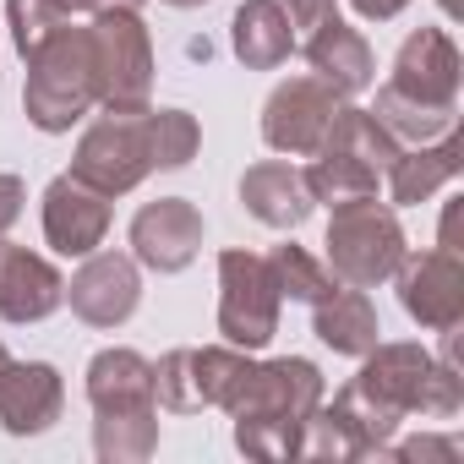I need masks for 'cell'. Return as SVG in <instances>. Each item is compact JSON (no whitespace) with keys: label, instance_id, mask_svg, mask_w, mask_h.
Wrapping results in <instances>:
<instances>
[{"label":"cell","instance_id":"obj_10","mask_svg":"<svg viewBox=\"0 0 464 464\" xmlns=\"http://www.w3.org/2000/svg\"><path fill=\"white\" fill-rule=\"evenodd\" d=\"M459 77H464L459 44L442 28H420L399 44L388 88L415 99V104H431V110H459Z\"/></svg>","mask_w":464,"mask_h":464},{"label":"cell","instance_id":"obj_11","mask_svg":"<svg viewBox=\"0 0 464 464\" xmlns=\"http://www.w3.org/2000/svg\"><path fill=\"white\" fill-rule=\"evenodd\" d=\"M399 279V301L404 312L431 328V334H448L464 323V268L453 252H404V263L393 268Z\"/></svg>","mask_w":464,"mask_h":464},{"label":"cell","instance_id":"obj_29","mask_svg":"<svg viewBox=\"0 0 464 464\" xmlns=\"http://www.w3.org/2000/svg\"><path fill=\"white\" fill-rule=\"evenodd\" d=\"M6 23H12V39H17L23 61H28V55H39L72 17L55 6V0H6Z\"/></svg>","mask_w":464,"mask_h":464},{"label":"cell","instance_id":"obj_38","mask_svg":"<svg viewBox=\"0 0 464 464\" xmlns=\"http://www.w3.org/2000/svg\"><path fill=\"white\" fill-rule=\"evenodd\" d=\"M6 361H12V355H6V350H0V366H6Z\"/></svg>","mask_w":464,"mask_h":464},{"label":"cell","instance_id":"obj_16","mask_svg":"<svg viewBox=\"0 0 464 464\" xmlns=\"http://www.w3.org/2000/svg\"><path fill=\"white\" fill-rule=\"evenodd\" d=\"M66 301V279L28 246H12L0 236V317L6 323H44Z\"/></svg>","mask_w":464,"mask_h":464},{"label":"cell","instance_id":"obj_17","mask_svg":"<svg viewBox=\"0 0 464 464\" xmlns=\"http://www.w3.org/2000/svg\"><path fill=\"white\" fill-rule=\"evenodd\" d=\"M295 50H306V61H312V72L334 88V93H366L372 82H377V61H372V44L344 23V17H328L323 28H312Z\"/></svg>","mask_w":464,"mask_h":464},{"label":"cell","instance_id":"obj_2","mask_svg":"<svg viewBox=\"0 0 464 464\" xmlns=\"http://www.w3.org/2000/svg\"><path fill=\"white\" fill-rule=\"evenodd\" d=\"M323 404V372L306 355L285 361H252L236 382V393L224 399L229 420H236V448L263 464L301 459L312 410Z\"/></svg>","mask_w":464,"mask_h":464},{"label":"cell","instance_id":"obj_7","mask_svg":"<svg viewBox=\"0 0 464 464\" xmlns=\"http://www.w3.org/2000/svg\"><path fill=\"white\" fill-rule=\"evenodd\" d=\"M148 169V110H104V121H93L72 153V175L104 197L142 186Z\"/></svg>","mask_w":464,"mask_h":464},{"label":"cell","instance_id":"obj_12","mask_svg":"<svg viewBox=\"0 0 464 464\" xmlns=\"http://www.w3.org/2000/svg\"><path fill=\"white\" fill-rule=\"evenodd\" d=\"M66 301L72 312L88 323V328H121L137 301H142V279H137V257H121V252H88V263L72 274L66 285Z\"/></svg>","mask_w":464,"mask_h":464},{"label":"cell","instance_id":"obj_28","mask_svg":"<svg viewBox=\"0 0 464 464\" xmlns=\"http://www.w3.org/2000/svg\"><path fill=\"white\" fill-rule=\"evenodd\" d=\"M202 148V126L186 110H148V159L153 169H180Z\"/></svg>","mask_w":464,"mask_h":464},{"label":"cell","instance_id":"obj_33","mask_svg":"<svg viewBox=\"0 0 464 464\" xmlns=\"http://www.w3.org/2000/svg\"><path fill=\"white\" fill-rule=\"evenodd\" d=\"M350 6H355L366 23H393V17L410 6V0H350Z\"/></svg>","mask_w":464,"mask_h":464},{"label":"cell","instance_id":"obj_30","mask_svg":"<svg viewBox=\"0 0 464 464\" xmlns=\"http://www.w3.org/2000/svg\"><path fill=\"white\" fill-rule=\"evenodd\" d=\"M285 6V17H290V34H295V44L312 34V28H323L328 17H339V6L334 0H279Z\"/></svg>","mask_w":464,"mask_h":464},{"label":"cell","instance_id":"obj_35","mask_svg":"<svg viewBox=\"0 0 464 464\" xmlns=\"http://www.w3.org/2000/svg\"><path fill=\"white\" fill-rule=\"evenodd\" d=\"M110 6H115V12H142V0H104V12H110Z\"/></svg>","mask_w":464,"mask_h":464},{"label":"cell","instance_id":"obj_21","mask_svg":"<svg viewBox=\"0 0 464 464\" xmlns=\"http://www.w3.org/2000/svg\"><path fill=\"white\" fill-rule=\"evenodd\" d=\"M229 28H236V55H241V66H252V72L285 66L290 50H295V34H290V17H285L279 0H246Z\"/></svg>","mask_w":464,"mask_h":464},{"label":"cell","instance_id":"obj_25","mask_svg":"<svg viewBox=\"0 0 464 464\" xmlns=\"http://www.w3.org/2000/svg\"><path fill=\"white\" fill-rule=\"evenodd\" d=\"M153 448H159V410L93 420V453L104 464H142V459H153Z\"/></svg>","mask_w":464,"mask_h":464},{"label":"cell","instance_id":"obj_3","mask_svg":"<svg viewBox=\"0 0 464 464\" xmlns=\"http://www.w3.org/2000/svg\"><path fill=\"white\" fill-rule=\"evenodd\" d=\"M99 104V77H93V44L88 28H61L39 55H28V88L23 110L39 131H72L88 110Z\"/></svg>","mask_w":464,"mask_h":464},{"label":"cell","instance_id":"obj_34","mask_svg":"<svg viewBox=\"0 0 464 464\" xmlns=\"http://www.w3.org/2000/svg\"><path fill=\"white\" fill-rule=\"evenodd\" d=\"M55 6L66 17H93V12H104V0H55Z\"/></svg>","mask_w":464,"mask_h":464},{"label":"cell","instance_id":"obj_20","mask_svg":"<svg viewBox=\"0 0 464 464\" xmlns=\"http://www.w3.org/2000/svg\"><path fill=\"white\" fill-rule=\"evenodd\" d=\"M464 169V142L448 131L437 142H415V148H399V159L388 164V191L393 202H426L437 186H448L453 175Z\"/></svg>","mask_w":464,"mask_h":464},{"label":"cell","instance_id":"obj_1","mask_svg":"<svg viewBox=\"0 0 464 464\" xmlns=\"http://www.w3.org/2000/svg\"><path fill=\"white\" fill-rule=\"evenodd\" d=\"M464 410V382L453 361L420 344H372L361 377L323 410H312L306 448L317 459H382L404 415L453 420Z\"/></svg>","mask_w":464,"mask_h":464},{"label":"cell","instance_id":"obj_15","mask_svg":"<svg viewBox=\"0 0 464 464\" xmlns=\"http://www.w3.org/2000/svg\"><path fill=\"white\" fill-rule=\"evenodd\" d=\"M66 382L50 361H6L0 366V426L12 437H39L61 420Z\"/></svg>","mask_w":464,"mask_h":464},{"label":"cell","instance_id":"obj_13","mask_svg":"<svg viewBox=\"0 0 464 464\" xmlns=\"http://www.w3.org/2000/svg\"><path fill=\"white\" fill-rule=\"evenodd\" d=\"M202 252V213L186 197H159L131 218V257L153 274H180Z\"/></svg>","mask_w":464,"mask_h":464},{"label":"cell","instance_id":"obj_37","mask_svg":"<svg viewBox=\"0 0 464 464\" xmlns=\"http://www.w3.org/2000/svg\"><path fill=\"white\" fill-rule=\"evenodd\" d=\"M442 12H459V0H442Z\"/></svg>","mask_w":464,"mask_h":464},{"label":"cell","instance_id":"obj_14","mask_svg":"<svg viewBox=\"0 0 464 464\" xmlns=\"http://www.w3.org/2000/svg\"><path fill=\"white\" fill-rule=\"evenodd\" d=\"M104 236H110V197L82 186L77 175L50 180V191H44V241L61 257H88V252L104 246Z\"/></svg>","mask_w":464,"mask_h":464},{"label":"cell","instance_id":"obj_4","mask_svg":"<svg viewBox=\"0 0 464 464\" xmlns=\"http://www.w3.org/2000/svg\"><path fill=\"white\" fill-rule=\"evenodd\" d=\"M328 268L339 285L355 290H377L382 279H393V268L404 263V229L393 218V208H382L377 197L366 202H344L328 218Z\"/></svg>","mask_w":464,"mask_h":464},{"label":"cell","instance_id":"obj_32","mask_svg":"<svg viewBox=\"0 0 464 464\" xmlns=\"http://www.w3.org/2000/svg\"><path fill=\"white\" fill-rule=\"evenodd\" d=\"M23 202H28V186L17 175H0V236L23 218Z\"/></svg>","mask_w":464,"mask_h":464},{"label":"cell","instance_id":"obj_8","mask_svg":"<svg viewBox=\"0 0 464 464\" xmlns=\"http://www.w3.org/2000/svg\"><path fill=\"white\" fill-rule=\"evenodd\" d=\"M252 361L236 344H213V350H169L153 366V399L175 415H197V410H224V399L236 393L241 372Z\"/></svg>","mask_w":464,"mask_h":464},{"label":"cell","instance_id":"obj_27","mask_svg":"<svg viewBox=\"0 0 464 464\" xmlns=\"http://www.w3.org/2000/svg\"><path fill=\"white\" fill-rule=\"evenodd\" d=\"M268 268H274V285H279V295H290V301H306V306H317V301H328V295L339 290L334 268H323V263H317L306 246H274Z\"/></svg>","mask_w":464,"mask_h":464},{"label":"cell","instance_id":"obj_24","mask_svg":"<svg viewBox=\"0 0 464 464\" xmlns=\"http://www.w3.org/2000/svg\"><path fill=\"white\" fill-rule=\"evenodd\" d=\"M377 126L393 137V142H437V137H448L453 131V115L459 110H431V104H415V99H404V93H393L388 82L377 88Z\"/></svg>","mask_w":464,"mask_h":464},{"label":"cell","instance_id":"obj_22","mask_svg":"<svg viewBox=\"0 0 464 464\" xmlns=\"http://www.w3.org/2000/svg\"><path fill=\"white\" fill-rule=\"evenodd\" d=\"M317 312V339L334 350V355H366L372 344H377V306L366 301V290H355V285H339L328 301H317L312 306Z\"/></svg>","mask_w":464,"mask_h":464},{"label":"cell","instance_id":"obj_18","mask_svg":"<svg viewBox=\"0 0 464 464\" xmlns=\"http://www.w3.org/2000/svg\"><path fill=\"white\" fill-rule=\"evenodd\" d=\"M88 404H93V415L159 410V399H153V361H142L137 350H99L88 361Z\"/></svg>","mask_w":464,"mask_h":464},{"label":"cell","instance_id":"obj_5","mask_svg":"<svg viewBox=\"0 0 464 464\" xmlns=\"http://www.w3.org/2000/svg\"><path fill=\"white\" fill-rule=\"evenodd\" d=\"M93 44V77H99V104L104 110H148L153 93V39L137 12H93L88 28Z\"/></svg>","mask_w":464,"mask_h":464},{"label":"cell","instance_id":"obj_36","mask_svg":"<svg viewBox=\"0 0 464 464\" xmlns=\"http://www.w3.org/2000/svg\"><path fill=\"white\" fill-rule=\"evenodd\" d=\"M164 6H180V12H191V6H208V0H164Z\"/></svg>","mask_w":464,"mask_h":464},{"label":"cell","instance_id":"obj_31","mask_svg":"<svg viewBox=\"0 0 464 464\" xmlns=\"http://www.w3.org/2000/svg\"><path fill=\"white\" fill-rule=\"evenodd\" d=\"M388 459H459V442H448V437H415V442H388Z\"/></svg>","mask_w":464,"mask_h":464},{"label":"cell","instance_id":"obj_6","mask_svg":"<svg viewBox=\"0 0 464 464\" xmlns=\"http://www.w3.org/2000/svg\"><path fill=\"white\" fill-rule=\"evenodd\" d=\"M279 301L268 257L218 252V334L236 350H263L279 334Z\"/></svg>","mask_w":464,"mask_h":464},{"label":"cell","instance_id":"obj_19","mask_svg":"<svg viewBox=\"0 0 464 464\" xmlns=\"http://www.w3.org/2000/svg\"><path fill=\"white\" fill-rule=\"evenodd\" d=\"M241 202H246V213L257 218V224H268V229H301L306 218H312V191H306V180H301V169H290V164H252L246 175H241Z\"/></svg>","mask_w":464,"mask_h":464},{"label":"cell","instance_id":"obj_9","mask_svg":"<svg viewBox=\"0 0 464 464\" xmlns=\"http://www.w3.org/2000/svg\"><path fill=\"white\" fill-rule=\"evenodd\" d=\"M339 110H344V93H334L323 77H290V82H279V88L268 93V104H263V142H268L274 153L312 159V153L328 142Z\"/></svg>","mask_w":464,"mask_h":464},{"label":"cell","instance_id":"obj_26","mask_svg":"<svg viewBox=\"0 0 464 464\" xmlns=\"http://www.w3.org/2000/svg\"><path fill=\"white\" fill-rule=\"evenodd\" d=\"M323 148H339V153H350V159L372 164L377 175H388V164L399 159V148H404V142H393V137L377 126V115H372V110H355V104H344Z\"/></svg>","mask_w":464,"mask_h":464},{"label":"cell","instance_id":"obj_23","mask_svg":"<svg viewBox=\"0 0 464 464\" xmlns=\"http://www.w3.org/2000/svg\"><path fill=\"white\" fill-rule=\"evenodd\" d=\"M301 180H306L312 202L344 208V202H366V197H377V180H382V175H377L372 164L339 153V148H317V153H312V169H301Z\"/></svg>","mask_w":464,"mask_h":464}]
</instances>
